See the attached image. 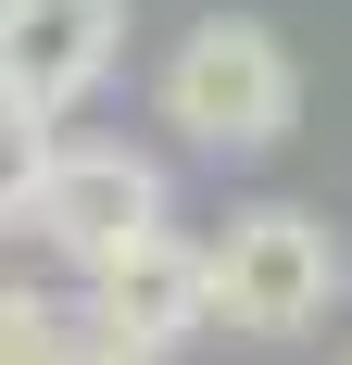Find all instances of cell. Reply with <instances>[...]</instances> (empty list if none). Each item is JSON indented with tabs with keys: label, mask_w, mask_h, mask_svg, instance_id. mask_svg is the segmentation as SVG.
I'll return each mask as SVG.
<instances>
[{
	"label": "cell",
	"mask_w": 352,
	"mask_h": 365,
	"mask_svg": "<svg viewBox=\"0 0 352 365\" xmlns=\"http://www.w3.org/2000/svg\"><path fill=\"white\" fill-rule=\"evenodd\" d=\"M126 63V0H0V101L63 126Z\"/></svg>",
	"instance_id": "5"
},
{
	"label": "cell",
	"mask_w": 352,
	"mask_h": 365,
	"mask_svg": "<svg viewBox=\"0 0 352 365\" xmlns=\"http://www.w3.org/2000/svg\"><path fill=\"white\" fill-rule=\"evenodd\" d=\"M151 101H164V126H176L189 151H214V164H264V151L302 126V63H289L277 26H252V13H202V26L164 51Z\"/></svg>",
	"instance_id": "1"
},
{
	"label": "cell",
	"mask_w": 352,
	"mask_h": 365,
	"mask_svg": "<svg viewBox=\"0 0 352 365\" xmlns=\"http://www.w3.org/2000/svg\"><path fill=\"white\" fill-rule=\"evenodd\" d=\"M38 164H51V126L0 101V227H26V202H38Z\"/></svg>",
	"instance_id": "7"
},
{
	"label": "cell",
	"mask_w": 352,
	"mask_h": 365,
	"mask_svg": "<svg viewBox=\"0 0 352 365\" xmlns=\"http://www.w3.org/2000/svg\"><path fill=\"white\" fill-rule=\"evenodd\" d=\"M63 365H139V353H101V340H88V353H63Z\"/></svg>",
	"instance_id": "8"
},
{
	"label": "cell",
	"mask_w": 352,
	"mask_h": 365,
	"mask_svg": "<svg viewBox=\"0 0 352 365\" xmlns=\"http://www.w3.org/2000/svg\"><path fill=\"white\" fill-rule=\"evenodd\" d=\"M88 340L101 353H139V365H176L189 340L214 328V290H202V240H176V227H151V240H126L113 264H88Z\"/></svg>",
	"instance_id": "4"
},
{
	"label": "cell",
	"mask_w": 352,
	"mask_h": 365,
	"mask_svg": "<svg viewBox=\"0 0 352 365\" xmlns=\"http://www.w3.org/2000/svg\"><path fill=\"white\" fill-rule=\"evenodd\" d=\"M202 290H214V328L239 340H302L327 328V302L352 290V252L315 202H239V215L202 240Z\"/></svg>",
	"instance_id": "2"
},
{
	"label": "cell",
	"mask_w": 352,
	"mask_h": 365,
	"mask_svg": "<svg viewBox=\"0 0 352 365\" xmlns=\"http://www.w3.org/2000/svg\"><path fill=\"white\" fill-rule=\"evenodd\" d=\"M63 353H88V315H76V302L0 290V365H63Z\"/></svg>",
	"instance_id": "6"
},
{
	"label": "cell",
	"mask_w": 352,
	"mask_h": 365,
	"mask_svg": "<svg viewBox=\"0 0 352 365\" xmlns=\"http://www.w3.org/2000/svg\"><path fill=\"white\" fill-rule=\"evenodd\" d=\"M26 227L76 264V277H88V264H113L126 240H151V227H164V164H151V151H126V139H51Z\"/></svg>",
	"instance_id": "3"
}]
</instances>
